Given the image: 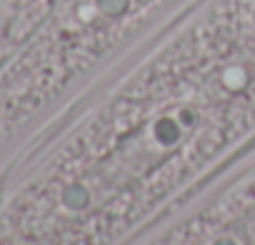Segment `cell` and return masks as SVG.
I'll use <instances>...</instances> for the list:
<instances>
[{
  "label": "cell",
  "mask_w": 255,
  "mask_h": 245,
  "mask_svg": "<svg viewBox=\"0 0 255 245\" xmlns=\"http://www.w3.org/2000/svg\"><path fill=\"white\" fill-rule=\"evenodd\" d=\"M98 5H100V8L105 10V13L115 15V13H123V10H125L128 0H98Z\"/></svg>",
  "instance_id": "obj_1"
}]
</instances>
